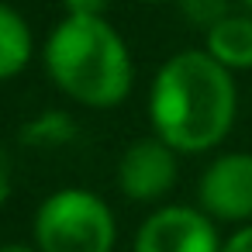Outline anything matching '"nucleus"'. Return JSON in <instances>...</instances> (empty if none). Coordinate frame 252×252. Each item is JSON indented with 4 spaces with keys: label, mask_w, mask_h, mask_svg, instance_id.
Masks as SVG:
<instances>
[{
    "label": "nucleus",
    "mask_w": 252,
    "mask_h": 252,
    "mask_svg": "<svg viewBox=\"0 0 252 252\" xmlns=\"http://www.w3.org/2000/svg\"><path fill=\"white\" fill-rule=\"evenodd\" d=\"M238 87L235 73L214 63L204 49L169 56L149 87V125L180 156L218 149L235 128Z\"/></svg>",
    "instance_id": "obj_1"
},
{
    "label": "nucleus",
    "mask_w": 252,
    "mask_h": 252,
    "mask_svg": "<svg viewBox=\"0 0 252 252\" xmlns=\"http://www.w3.org/2000/svg\"><path fill=\"white\" fill-rule=\"evenodd\" d=\"M138 4H176V0H138Z\"/></svg>",
    "instance_id": "obj_15"
},
{
    "label": "nucleus",
    "mask_w": 252,
    "mask_h": 252,
    "mask_svg": "<svg viewBox=\"0 0 252 252\" xmlns=\"http://www.w3.org/2000/svg\"><path fill=\"white\" fill-rule=\"evenodd\" d=\"M221 252H252V224H242L235 235H228Z\"/></svg>",
    "instance_id": "obj_13"
},
{
    "label": "nucleus",
    "mask_w": 252,
    "mask_h": 252,
    "mask_svg": "<svg viewBox=\"0 0 252 252\" xmlns=\"http://www.w3.org/2000/svg\"><path fill=\"white\" fill-rule=\"evenodd\" d=\"M76 138V121L66 111H42L21 128V142L32 149H59Z\"/></svg>",
    "instance_id": "obj_9"
},
{
    "label": "nucleus",
    "mask_w": 252,
    "mask_h": 252,
    "mask_svg": "<svg viewBox=\"0 0 252 252\" xmlns=\"http://www.w3.org/2000/svg\"><path fill=\"white\" fill-rule=\"evenodd\" d=\"M242 4H245V7H249V14H252V0H242Z\"/></svg>",
    "instance_id": "obj_16"
},
{
    "label": "nucleus",
    "mask_w": 252,
    "mask_h": 252,
    "mask_svg": "<svg viewBox=\"0 0 252 252\" xmlns=\"http://www.w3.org/2000/svg\"><path fill=\"white\" fill-rule=\"evenodd\" d=\"M0 252H38L35 245H21V242H11V245H0Z\"/></svg>",
    "instance_id": "obj_14"
},
{
    "label": "nucleus",
    "mask_w": 252,
    "mask_h": 252,
    "mask_svg": "<svg viewBox=\"0 0 252 252\" xmlns=\"http://www.w3.org/2000/svg\"><path fill=\"white\" fill-rule=\"evenodd\" d=\"M176 7H180V11H183V18H187L193 28H200V32L214 28L221 18H228V14H231L228 0H176Z\"/></svg>",
    "instance_id": "obj_10"
},
{
    "label": "nucleus",
    "mask_w": 252,
    "mask_h": 252,
    "mask_svg": "<svg viewBox=\"0 0 252 252\" xmlns=\"http://www.w3.org/2000/svg\"><path fill=\"white\" fill-rule=\"evenodd\" d=\"M221 245L214 221L200 207L162 204L142 221L131 252H221Z\"/></svg>",
    "instance_id": "obj_5"
},
{
    "label": "nucleus",
    "mask_w": 252,
    "mask_h": 252,
    "mask_svg": "<svg viewBox=\"0 0 252 252\" xmlns=\"http://www.w3.org/2000/svg\"><path fill=\"white\" fill-rule=\"evenodd\" d=\"M197 207L211 221L252 224V152H221L197 180Z\"/></svg>",
    "instance_id": "obj_4"
},
{
    "label": "nucleus",
    "mask_w": 252,
    "mask_h": 252,
    "mask_svg": "<svg viewBox=\"0 0 252 252\" xmlns=\"http://www.w3.org/2000/svg\"><path fill=\"white\" fill-rule=\"evenodd\" d=\"M42 63L63 97L90 111H111L128 100L135 59L125 35L107 18H66L52 28Z\"/></svg>",
    "instance_id": "obj_2"
},
{
    "label": "nucleus",
    "mask_w": 252,
    "mask_h": 252,
    "mask_svg": "<svg viewBox=\"0 0 252 252\" xmlns=\"http://www.w3.org/2000/svg\"><path fill=\"white\" fill-rule=\"evenodd\" d=\"M180 152L169 149L159 135L131 142L118 159V190L135 204H159L169 197L180 176Z\"/></svg>",
    "instance_id": "obj_6"
},
{
    "label": "nucleus",
    "mask_w": 252,
    "mask_h": 252,
    "mask_svg": "<svg viewBox=\"0 0 252 252\" xmlns=\"http://www.w3.org/2000/svg\"><path fill=\"white\" fill-rule=\"evenodd\" d=\"M11 190H14V162L11 156L0 149V207L11 200Z\"/></svg>",
    "instance_id": "obj_12"
},
{
    "label": "nucleus",
    "mask_w": 252,
    "mask_h": 252,
    "mask_svg": "<svg viewBox=\"0 0 252 252\" xmlns=\"http://www.w3.org/2000/svg\"><path fill=\"white\" fill-rule=\"evenodd\" d=\"M204 52L228 73L252 69V14H228L204 32Z\"/></svg>",
    "instance_id": "obj_7"
},
{
    "label": "nucleus",
    "mask_w": 252,
    "mask_h": 252,
    "mask_svg": "<svg viewBox=\"0 0 252 252\" xmlns=\"http://www.w3.org/2000/svg\"><path fill=\"white\" fill-rule=\"evenodd\" d=\"M32 235L38 252H114L118 221L100 193L63 187L38 204Z\"/></svg>",
    "instance_id": "obj_3"
},
{
    "label": "nucleus",
    "mask_w": 252,
    "mask_h": 252,
    "mask_svg": "<svg viewBox=\"0 0 252 252\" xmlns=\"http://www.w3.org/2000/svg\"><path fill=\"white\" fill-rule=\"evenodd\" d=\"M35 56V38L28 21L0 0V83H7L25 73V66Z\"/></svg>",
    "instance_id": "obj_8"
},
{
    "label": "nucleus",
    "mask_w": 252,
    "mask_h": 252,
    "mask_svg": "<svg viewBox=\"0 0 252 252\" xmlns=\"http://www.w3.org/2000/svg\"><path fill=\"white\" fill-rule=\"evenodd\" d=\"M111 0H63L66 18H107Z\"/></svg>",
    "instance_id": "obj_11"
}]
</instances>
